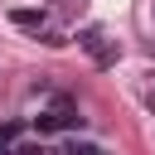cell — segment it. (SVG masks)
<instances>
[{"label":"cell","mask_w":155,"mask_h":155,"mask_svg":"<svg viewBox=\"0 0 155 155\" xmlns=\"http://www.w3.org/2000/svg\"><path fill=\"white\" fill-rule=\"evenodd\" d=\"M34 126H39L44 136H58V131H82V111H78L68 97H58V102H53V111L34 116Z\"/></svg>","instance_id":"cell-1"},{"label":"cell","mask_w":155,"mask_h":155,"mask_svg":"<svg viewBox=\"0 0 155 155\" xmlns=\"http://www.w3.org/2000/svg\"><path fill=\"white\" fill-rule=\"evenodd\" d=\"M15 136H19V121H5V126H0V145H10Z\"/></svg>","instance_id":"cell-5"},{"label":"cell","mask_w":155,"mask_h":155,"mask_svg":"<svg viewBox=\"0 0 155 155\" xmlns=\"http://www.w3.org/2000/svg\"><path fill=\"white\" fill-rule=\"evenodd\" d=\"M78 44L97 58V68H111V63H116V48L107 44V34H102V29H82V34H78Z\"/></svg>","instance_id":"cell-2"},{"label":"cell","mask_w":155,"mask_h":155,"mask_svg":"<svg viewBox=\"0 0 155 155\" xmlns=\"http://www.w3.org/2000/svg\"><path fill=\"white\" fill-rule=\"evenodd\" d=\"M0 155H15V150H10V145H0Z\"/></svg>","instance_id":"cell-7"},{"label":"cell","mask_w":155,"mask_h":155,"mask_svg":"<svg viewBox=\"0 0 155 155\" xmlns=\"http://www.w3.org/2000/svg\"><path fill=\"white\" fill-rule=\"evenodd\" d=\"M63 155H107V150H102V145H92V140H73Z\"/></svg>","instance_id":"cell-4"},{"label":"cell","mask_w":155,"mask_h":155,"mask_svg":"<svg viewBox=\"0 0 155 155\" xmlns=\"http://www.w3.org/2000/svg\"><path fill=\"white\" fill-rule=\"evenodd\" d=\"M15 155H44V145H19Z\"/></svg>","instance_id":"cell-6"},{"label":"cell","mask_w":155,"mask_h":155,"mask_svg":"<svg viewBox=\"0 0 155 155\" xmlns=\"http://www.w3.org/2000/svg\"><path fill=\"white\" fill-rule=\"evenodd\" d=\"M10 24H15V29H44L48 15H44V10H10Z\"/></svg>","instance_id":"cell-3"}]
</instances>
